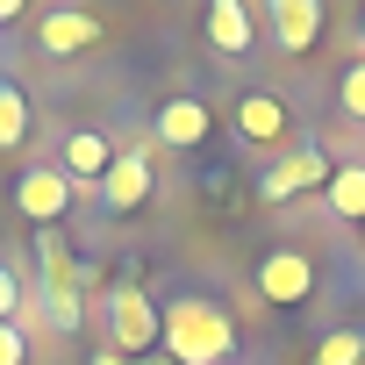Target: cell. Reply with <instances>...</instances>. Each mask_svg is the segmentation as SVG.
Masks as SVG:
<instances>
[{"instance_id":"cell-1","label":"cell","mask_w":365,"mask_h":365,"mask_svg":"<svg viewBox=\"0 0 365 365\" xmlns=\"http://www.w3.org/2000/svg\"><path fill=\"white\" fill-rule=\"evenodd\" d=\"M165 358L172 365H230V351H237V322H230V308L222 301H208V294H179V301H165Z\"/></svg>"},{"instance_id":"cell-3","label":"cell","mask_w":365,"mask_h":365,"mask_svg":"<svg viewBox=\"0 0 365 365\" xmlns=\"http://www.w3.org/2000/svg\"><path fill=\"white\" fill-rule=\"evenodd\" d=\"M329 179H336L329 150H322V143H301V150H287L279 165H265V172H258V201H265V208H279V201H294V194L329 187Z\"/></svg>"},{"instance_id":"cell-17","label":"cell","mask_w":365,"mask_h":365,"mask_svg":"<svg viewBox=\"0 0 365 365\" xmlns=\"http://www.w3.org/2000/svg\"><path fill=\"white\" fill-rule=\"evenodd\" d=\"M22 301H29V287H22V272L0 258V322H15L22 315Z\"/></svg>"},{"instance_id":"cell-9","label":"cell","mask_w":365,"mask_h":365,"mask_svg":"<svg viewBox=\"0 0 365 365\" xmlns=\"http://www.w3.org/2000/svg\"><path fill=\"white\" fill-rule=\"evenodd\" d=\"M208 129H215V115H208V101H194V93H179V101L158 108V143H172V150L208 143Z\"/></svg>"},{"instance_id":"cell-15","label":"cell","mask_w":365,"mask_h":365,"mask_svg":"<svg viewBox=\"0 0 365 365\" xmlns=\"http://www.w3.org/2000/svg\"><path fill=\"white\" fill-rule=\"evenodd\" d=\"M308 365H365V329H329Z\"/></svg>"},{"instance_id":"cell-10","label":"cell","mask_w":365,"mask_h":365,"mask_svg":"<svg viewBox=\"0 0 365 365\" xmlns=\"http://www.w3.org/2000/svg\"><path fill=\"white\" fill-rule=\"evenodd\" d=\"M108 165H115V143H108L101 129H72V136H65V150H58V172L72 179V187H79V179H93V187H101Z\"/></svg>"},{"instance_id":"cell-19","label":"cell","mask_w":365,"mask_h":365,"mask_svg":"<svg viewBox=\"0 0 365 365\" xmlns=\"http://www.w3.org/2000/svg\"><path fill=\"white\" fill-rule=\"evenodd\" d=\"M101 365H158V358H115V351H101ZM172 365V358H165Z\"/></svg>"},{"instance_id":"cell-6","label":"cell","mask_w":365,"mask_h":365,"mask_svg":"<svg viewBox=\"0 0 365 365\" xmlns=\"http://www.w3.org/2000/svg\"><path fill=\"white\" fill-rule=\"evenodd\" d=\"M72 194H79V187H72L58 165H29V172L15 179V208H22L29 222H43V230L72 215Z\"/></svg>"},{"instance_id":"cell-7","label":"cell","mask_w":365,"mask_h":365,"mask_svg":"<svg viewBox=\"0 0 365 365\" xmlns=\"http://www.w3.org/2000/svg\"><path fill=\"white\" fill-rule=\"evenodd\" d=\"M36 43H43V58H79V51L101 43V22H93L86 8H51V15L36 22Z\"/></svg>"},{"instance_id":"cell-8","label":"cell","mask_w":365,"mask_h":365,"mask_svg":"<svg viewBox=\"0 0 365 365\" xmlns=\"http://www.w3.org/2000/svg\"><path fill=\"white\" fill-rule=\"evenodd\" d=\"M322 0H272V43H279V58H301V51H315V36H322Z\"/></svg>"},{"instance_id":"cell-18","label":"cell","mask_w":365,"mask_h":365,"mask_svg":"<svg viewBox=\"0 0 365 365\" xmlns=\"http://www.w3.org/2000/svg\"><path fill=\"white\" fill-rule=\"evenodd\" d=\"M0 365H29V336H22V322H0Z\"/></svg>"},{"instance_id":"cell-21","label":"cell","mask_w":365,"mask_h":365,"mask_svg":"<svg viewBox=\"0 0 365 365\" xmlns=\"http://www.w3.org/2000/svg\"><path fill=\"white\" fill-rule=\"evenodd\" d=\"M358 43H365V22H358Z\"/></svg>"},{"instance_id":"cell-2","label":"cell","mask_w":365,"mask_h":365,"mask_svg":"<svg viewBox=\"0 0 365 365\" xmlns=\"http://www.w3.org/2000/svg\"><path fill=\"white\" fill-rule=\"evenodd\" d=\"M108 336H115V358H150L165 336V308L143 287H115L108 294Z\"/></svg>"},{"instance_id":"cell-5","label":"cell","mask_w":365,"mask_h":365,"mask_svg":"<svg viewBox=\"0 0 365 365\" xmlns=\"http://www.w3.org/2000/svg\"><path fill=\"white\" fill-rule=\"evenodd\" d=\"M150 194H158L150 150H115V165H108V179H101V208H108V215H136Z\"/></svg>"},{"instance_id":"cell-14","label":"cell","mask_w":365,"mask_h":365,"mask_svg":"<svg viewBox=\"0 0 365 365\" xmlns=\"http://www.w3.org/2000/svg\"><path fill=\"white\" fill-rule=\"evenodd\" d=\"M329 215H336V222H365V165H336V179H329Z\"/></svg>"},{"instance_id":"cell-11","label":"cell","mask_w":365,"mask_h":365,"mask_svg":"<svg viewBox=\"0 0 365 365\" xmlns=\"http://www.w3.org/2000/svg\"><path fill=\"white\" fill-rule=\"evenodd\" d=\"M208 43H215L222 58H244V51L258 43V22H251L244 0H208Z\"/></svg>"},{"instance_id":"cell-12","label":"cell","mask_w":365,"mask_h":365,"mask_svg":"<svg viewBox=\"0 0 365 365\" xmlns=\"http://www.w3.org/2000/svg\"><path fill=\"white\" fill-rule=\"evenodd\" d=\"M237 129H244V143H279V136H287L279 93H244V101H237Z\"/></svg>"},{"instance_id":"cell-16","label":"cell","mask_w":365,"mask_h":365,"mask_svg":"<svg viewBox=\"0 0 365 365\" xmlns=\"http://www.w3.org/2000/svg\"><path fill=\"white\" fill-rule=\"evenodd\" d=\"M336 108H344L351 122H365V58L344 65V79H336Z\"/></svg>"},{"instance_id":"cell-20","label":"cell","mask_w":365,"mask_h":365,"mask_svg":"<svg viewBox=\"0 0 365 365\" xmlns=\"http://www.w3.org/2000/svg\"><path fill=\"white\" fill-rule=\"evenodd\" d=\"M15 15H22V0H0V29H8V22H15Z\"/></svg>"},{"instance_id":"cell-4","label":"cell","mask_w":365,"mask_h":365,"mask_svg":"<svg viewBox=\"0 0 365 365\" xmlns=\"http://www.w3.org/2000/svg\"><path fill=\"white\" fill-rule=\"evenodd\" d=\"M258 294L272 301V308H294V301H308L315 294V258L308 251H294V244H279V251H265L258 258Z\"/></svg>"},{"instance_id":"cell-13","label":"cell","mask_w":365,"mask_h":365,"mask_svg":"<svg viewBox=\"0 0 365 365\" xmlns=\"http://www.w3.org/2000/svg\"><path fill=\"white\" fill-rule=\"evenodd\" d=\"M29 122H36L29 115V93L15 79H0V150H22L29 143Z\"/></svg>"}]
</instances>
